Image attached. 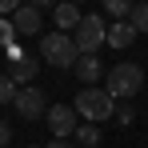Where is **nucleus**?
<instances>
[{
	"instance_id": "obj_1",
	"label": "nucleus",
	"mask_w": 148,
	"mask_h": 148,
	"mask_svg": "<svg viewBox=\"0 0 148 148\" xmlns=\"http://www.w3.org/2000/svg\"><path fill=\"white\" fill-rule=\"evenodd\" d=\"M72 108L80 112L84 124H104V120H116V96L108 88H80L72 100Z\"/></svg>"
},
{
	"instance_id": "obj_2",
	"label": "nucleus",
	"mask_w": 148,
	"mask_h": 148,
	"mask_svg": "<svg viewBox=\"0 0 148 148\" xmlns=\"http://www.w3.org/2000/svg\"><path fill=\"white\" fill-rule=\"evenodd\" d=\"M40 60H48L52 68H76L80 48L68 32H48V36H40Z\"/></svg>"
},
{
	"instance_id": "obj_3",
	"label": "nucleus",
	"mask_w": 148,
	"mask_h": 148,
	"mask_svg": "<svg viewBox=\"0 0 148 148\" xmlns=\"http://www.w3.org/2000/svg\"><path fill=\"white\" fill-rule=\"evenodd\" d=\"M104 88L116 100L136 96V92L144 88V68H140V64H116V68H108V76H104Z\"/></svg>"
},
{
	"instance_id": "obj_4",
	"label": "nucleus",
	"mask_w": 148,
	"mask_h": 148,
	"mask_svg": "<svg viewBox=\"0 0 148 148\" xmlns=\"http://www.w3.org/2000/svg\"><path fill=\"white\" fill-rule=\"evenodd\" d=\"M72 40H76V48H80V56H96V48L108 40V24L100 16H84L80 28L72 32Z\"/></svg>"
},
{
	"instance_id": "obj_5",
	"label": "nucleus",
	"mask_w": 148,
	"mask_h": 148,
	"mask_svg": "<svg viewBox=\"0 0 148 148\" xmlns=\"http://www.w3.org/2000/svg\"><path fill=\"white\" fill-rule=\"evenodd\" d=\"M16 116L20 120H40V116H48V100H44V92L32 84V88H20L16 92Z\"/></svg>"
},
{
	"instance_id": "obj_6",
	"label": "nucleus",
	"mask_w": 148,
	"mask_h": 148,
	"mask_svg": "<svg viewBox=\"0 0 148 148\" xmlns=\"http://www.w3.org/2000/svg\"><path fill=\"white\" fill-rule=\"evenodd\" d=\"M8 56H12V64H8L12 84H16V88H32V76L40 72V60L28 56V52H20V48H8Z\"/></svg>"
},
{
	"instance_id": "obj_7",
	"label": "nucleus",
	"mask_w": 148,
	"mask_h": 148,
	"mask_svg": "<svg viewBox=\"0 0 148 148\" xmlns=\"http://www.w3.org/2000/svg\"><path fill=\"white\" fill-rule=\"evenodd\" d=\"M48 128H52V136L56 140H68V136H76V128H80V112H76L72 104L64 108V104H56V108H48Z\"/></svg>"
},
{
	"instance_id": "obj_8",
	"label": "nucleus",
	"mask_w": 148,
	"mask_h": 148,
	"mask_svg": "<svg viewBox=\"0 0 148 148\" xmlns=\"http://www.w3.org/2000/svg\"><path fill=\"white\" fill-rule=\"evenodd\" d=\"M72 72H76V80H84V88H96V80H104L108 68L100 64V56H80Z\"/></svg>"
},
{
	"instance_id": "obj_9",
	"label": "nucleus",
	"mask_w": 148,
	"mask_h": 148,
	"mask_svg": "<svg viewBox=\"0 0 148 148\" xmlns=\"http://www.w3.org/2000/svg\"><path fill=\"white\" fill-rule=\"evenodd\" d=\"M52 20H56V32H76L84 16H80V8H76V4H68V0H60V4L52 8Z\"/></svg>"
},
{
	"instance_id": "obj_10",
	"label": "nucleus",
	"mask_w": 148,
	"mask_h": 148,
	"mask_svg": "<svg viewBox=\"0 0 148 148\" xmlns=\"http://www.w3.org/2000/svg\"><path fill=\"white\" fill-rule=\"evenodd\" d=\"M12 28H16L20 36H36V32H40V8L24 4L20 12H12Z\"/></svg>"
},
{
	"instance_id": "obj_11",
	"label": "nucleus",
	"mask_w": 148,
	"mask_h": 148,
	"mask_svg": "<svg viewBox=\"0 0 148 148\" xmlns=\"http://www.w3.org/2000/svg\"><path fill=\"white\" fill-rule=\"evenodd\" d=\"M136 36H140V32H136V24H132V20H116V24L108 28V44H112V48H128Z\"/></svg>"
},
{
	"instance_id": "obj_12",
	"label": "nucleus",
	"mask_w": 148,
	"mask_h": 148,
	"mask_svg": "<svg viewBox=\"0 0 148 148\" xmlns=\"http://www.w3.org/2000/svg\"><path fill=\"white\" fill-rule=\"evenodd\" d=\"M76 140L84 148H96L100 140H104V136H100V124H80V128H76Z\"/></svg>"
},
{
	"instance_id": "obj_13",
	"label": "nucleus",
	"mask_w": 148,
	"mask_h": 148,
	"mask_svg": "<svg viewBox=\"0 0 148 148\" xmlns=\"http://www.w3.org/2000/svg\"><path fill=\"white\" fill-rule=\"evenodd\" d=\"M16 92H20V88L12 84V76L4 72L0 76V104H16Z\"/></svg>"
},
{
	"instance_id": "obj_14",
	"label": "nucleus",
	"mask_w": 148,
	"mask_h": 148,
	"mask_svg": "<svg viewBox=\"0 0 148 148\" xmlns=\"http://www.w3.org/2000/svg\"><path fill=\"white\" fill-rule=\"evenodd\" d=\"M132 24H136V32H148V0H140L136 8H132V16H128Z\"/></svg>"
},
{
	"instance_id": "obj_15",
	"label": "nucleus",
	"mask_w": 148,
	"mask_h": 148,
	"mask_svg": "<svg viewBox=\"0 0 148 148\" xmlns=\"http://www.w3.org/2000/svg\"><path fill=\"white\" fill-rule=\"evenodd\" d=\"M104 8H108L112 16H120V20L132 16V0H104Z\"/></svg>"
},
{
	"instance_id": "obj_16",
	"label": "nucleus",
	"mask_w": 148,
	"mask_h": 148,
	"mask_svg": "<svg viewBox=\"0 0 148 148\" xmlns=\"http://www.w3.org/2000/svg\"><path fill=\"white\" fill-rule=\"evenodd\" d=\"M12 36H16V28H12V20H4V16H0V44H8Z\"/></svg>"
},
{
	"instance_id": "obj_17",
	"label": "nucleus",
	"mask_w": 148,
	"mask_h": 148,
	"mask_svg": "<svg viewBox=\"0 0 148 148\" xmlns=\"http://www.w3.org/2000/svg\"><path fill=\"white\" fill-rule=\"evenodd\" d=\"M132 120H136V112H132V108H116V124H124V128H128Z\"/></svg>"
},
{
	"instance_id": "obj_18",
	"label": "nucleus",
	"mask_w": 148,
	"mask_h": 148,
	"mask_svg": "<svg viewBox=\"0 0 148 148\" xmlns=\"http://www.w3.org/2000/svg\"><path fill=\"white\" fill-rule=\"evenodd\" d=\"M20 8H24V0H0V16L4 12H20Z\"/></svg>"
},
{
	"instance_id": "obj_19",
	"label": "nucleus",
	"mask_w": 148,
	"mask_h": 148,
	"mask_svg": "<svg viewBox=\"0 0 148 148\" xmlns=\"http://www.w3.org/2000/svg\"><path fill=\"white\" fill-rule=\"evenodd\" d=\"M8 140H12V128L0 120V148H8Z\"/></svg>"
},
{
	"instance_id": "obj_20",
	"label": "nucleus",
	"mask_w": 148,
	"mask_h": 148,
	"mask_svg": "<svg viewBox=\"0 0 148 148\" xmlns=\"http://www.w3.org/2000/svg\"><path fill=\"white\" fill-rule=\"evenodd\" d=\"M28 4H32V8H56L60 0H28Z\"/></svg>"
},
{
	"instance_id": "obj_21",
	"label": "nucleus",
	"mask_w": 148,
	"mask_h": 148,
	"mask_svg": "<svg viewBox=\"0 0 148 148\" xmlns=\"http://www.w3.org/2000/svg\"><path fill=\"white\" fill-rule=\"evenodd\" d=\"M48 148H72L68 140H48Z\"/></svg>"
},
{
	"instance_id": "obj_22",
	"label": "nucleus",
	"mask_w": 148,
	"mask_h": 148,
	"mask_svg": "<svg viewBox=\"0 0 148 148\" xmlns=\"http://www.w3.org/2000/svg\"><path fill=\"white\" fill-rule=\"evenodd\" d=\"M68 4H80V0H68Z\"/></svg>"
},
{
	"instance_id": "obj_23",
	"label": "nucleus",
	"mask_w": 148,
	"mask_h": 148,
	"mask_svg": "<svg viewBox=\"0 0 148 148\" xmlns=\"http://www.w3.org/2000/svg\"><path fill=\"white\" fill-rule=\"evenodd\" d=\"M32 148H36V144H32Z\"/></svg>"
}]
</instances>
